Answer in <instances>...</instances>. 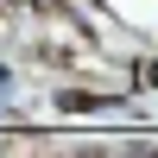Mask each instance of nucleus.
Returning <instances> with one entry per match:
<instances>
[]
</instances>
